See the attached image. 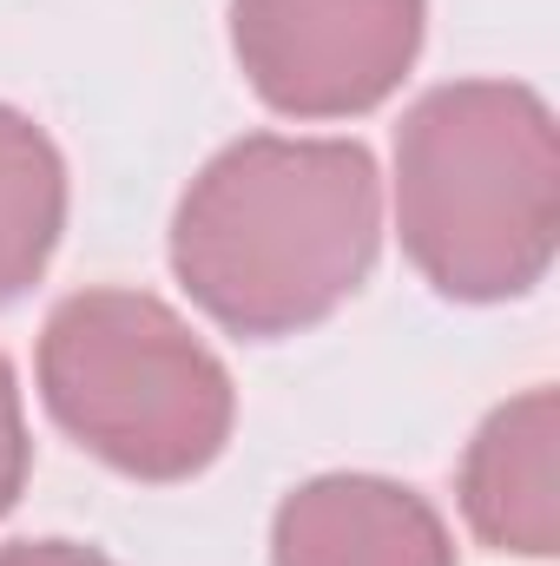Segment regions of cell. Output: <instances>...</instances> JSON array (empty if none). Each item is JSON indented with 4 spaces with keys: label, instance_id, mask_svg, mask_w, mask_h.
<instances>
[{
    "label": "cell",
    "instance_id": "6da1fadb",
    "mask_svg": "<svg viewBox=\"0 0 560 566\" xmlns=\"http://www.w3.org/2000/svg\"><path fill=\"white\" fill-rule=\"evenodd\" d=\"M383 244V178L356 139L225 145L172 218V271L191 303L245 336L278 343L356 296Z\"/></svg>",
    "mask_w": 560,
    "mask_h": 566
},
{
    "label": "cell",
    "instance_id": "7a4b0ae2",
    "mask_svg": "<svg viewBox=\"0 0 560 566\" xmlns=\"http://www.w3.org/2000/svg\"><path fill=\"white\" fill-rule=\"evenodd\" d=\"M396 224L442 296H528L560 231V151L541 93L462 80L416 99L396 133Z\"/></svg>",
    "mask_w": 560,
    "mask_h": 566
},
{
    "label": "cell",
    "instance_id": "3957f363",
    "mask_svg": "<svg viewBox=\"0 0 560 566\" xmlns=\"http://www.w3.org/2000/svg\"><path fill=\"white\" fill-rule=\"evenodd\" d=\"M40 396L133 481H191L231 434L225 363L145 290H80L40 329Z\"/></svg>",
    "mask_w": 560,
    "mask_h": 566
},
{
    "label": "cell",
    "instance_id": "277c9868",
    "mask_svg": "<svg viewBox=\"0 0 560 566\" xmlns=\"http://www.w3.org/2000/svg\"><path fill=\"white\" fill-rule=\"evenodd\" d=\"M231 46L271 113L356 119L403 86L422 0H238Z\"/></svg>",
    "mask_w": 560,
    "mask_h": 566
},
{
    "label": "cell",
    "instance_id": "5b68a950",
    "mask_svg": "<svg viewBox=\"0 0 560 566\" xmlns=\"http://www.w3.org/2000/svg\"><path fill=\"white\" fill-rule=\"evenodd\" d=\"M278 566H455L442 514L416 488L376 474H323L297 488L271 527Z\"/></svg>",
    "mask_w": 560,
    "mask_h": 566
},
{
    "label": "cell",
    "instance_id": "8992f818",
    "mask_svg": "<svg viewBox=\"0 0 560 566\" xmlns=\"http://www.w3.org/2000/svg\"><path fill=\"white\" fill-rule=\"evenodd\" d=\"M462 514L495 554L554 560V389L495 409L462 461Z\"/></svg>",
    "mask_w": 560,
    "mask_h": 566
},
{
    "label": "cell",
    "instance_id": "52a82bcc",
    "mask_svg": "<svg viewBox=\"0 0 560 566\" xmlns=\"http://www.w3.org/2000/svg\"><path fill=\"white\" fill-rule=\"evenodd\" d=\"M66 224V165L53 139L0 106V303H13L27 283L46 271Z\"/></svg>",
    "mask_w": 560,
    "mask_h": 566
},
{
    "label": "cell",
    "instance_id": "ba28073f",
    "mask_svg": "<svg viewBox=\"0 0 560 566\" xmlns=\"http://www.w3.org/2000/svg\"><path fill=\"white\" fill-rule=\"evenodd\" d=\"M27 461H33V448H27V422H20V389H13V369L0 356V514L20 501Z\"/></svg>",
    "mask_w": 560,
    "mask_h": 566
},
{
    "label": "cell",
    "instance_id": "9c48e42d",
    "mask_svg": "<svg viewBox=\"0 0 560 566\" xmlns=\"http://www.w3.org/2000/svg\"><path fill=\"white\" fill-rule=\"evenodd\" d=\"M0 566H113L100 547H80V541H13L0 547Z\"/></svg>",
    "mask_w": 560,
    "mask_h": 566
}]
</instances>
